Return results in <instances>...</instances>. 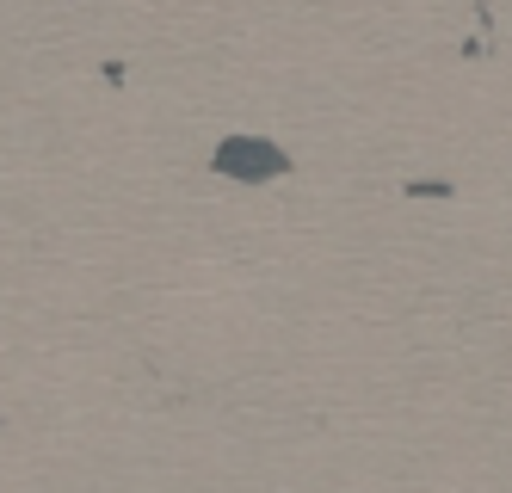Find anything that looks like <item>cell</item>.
I'll use <instances>...</instances> for the list:
<instances>
[{
	"label": "cell",
	"mask_w": 512,
	"mask_h": 493,
	"mask_svg": "<svg viewBox=\"0 0 512 493\" xmlns=\"http://www.w3.org/2000/svg\"><path fill=\"white\" fill-rule=\"evenodd\" d=\"M290 161H284V148L278 142H260V136H235V142H223L216 148V173H235V179H278Z\"/></svg>",
	"instance_id": "1"
}]
</instances>
